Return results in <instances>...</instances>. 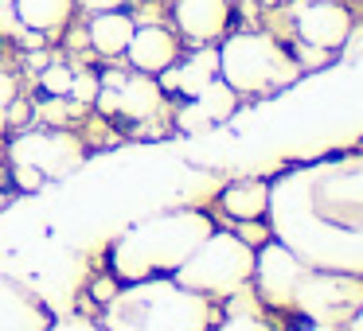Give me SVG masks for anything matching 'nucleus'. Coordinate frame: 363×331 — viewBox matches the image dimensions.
Returning a JSON list of instances; mask_svg holds the SVG:
<instances>
[{
	"instance_id": "1",
	"label": "nucleus",
	"mask_w": 363,
	"mask_h": 331,
	"mask_svg": "<svg viewBox=\"0 0 363 331\" xmlns=\"http://www.w3.org/2000/svg\"><path fill=\"white\" fill-rule=\"evenodd\" d=\"M211 219L199 211H172L125 230L113 245V273L121 281H149V277H172L188 261V253L211 234Z\"/></svg>"
},
{
	"instance_id": "2",
	"label": "nucleus",
	"mask_w": 363,
	"mask_h": 331,
	"mask_svg": "<svg viewBox=\"0 0 363 331\" xmlns=\"http://www.w3.org/2000/svg\"><path fill=\"white\" fill-rule=\"evenodd\" d=\"M106 331H207L211 300L176 284L172 277L129 281L106 304Z\"/></svg>"
},
{
	"instance_id": "3",
	"label": "nucleus",
	"mask_w": 363,
	"mask_h": 331,
	"mask_svg": "<svg viewBox=\"0 0 363 331\" xmlns=\"http://www.w3.org/2000/svg\"><path fill=\"white\" fill-rule=\"evenodd\" d=\"M254 277V245H246L238 234H207L188 253L180 269L172 273L176 284L199 292V296H235Z\"/></svg>"
},
{
	"instance_id": "4",
	"label": "nucleus",
	"mask_w": 363,
	"mask_h": 331,
	"mask_svg": "<svg viewBox=\"0 0 363 331\" xmlns=\"http://www.w3.org/2000/svg\"><path fill=\"white\" fill-rule=\"evenodd\" d=\"M219 79L235 94H269L297 79V63L269 35H235L219 47Z\"/></svg>"
},
{
	"instance_id": "5",
	"label": "nucleus",
	"mask_w": 363,
	"mask_h": 331,
	"mask_svg": "<svg viewBox=\"0 0 363 331\" xmlns=\"http://www.w3.org/2000/svg\"><path fill=\"white\" fill-rule=\"evenodd\" d=\"M293 308L332 327L340 320H352L363 308V284L332 273H305L297 284V296H293Z\"/></svg>"
},
{
	"instance_id": "6",
	"label": "nucleus",
	"mask_w": 363,
	"mask_h": 331,
	"mask_svg": "<svg viewBox=\"0 0 363 331\" xmlns=\"http://www.w3.org/2000/svg\"><path fill=\"white\" fill-rule=\"evenodd\" d=\"M305 261L297 257L293 250L269 242L266 250L254 257V277H258V292L266 304L274 308H293V296H297V284L305 277Z\"/></svg>"
},
{
	"instance_id": "7",
	"label": "nucleus",
	"mask_w": 363,
	"mask_h": 331,
	"mask_svg": "<svg viewBox=\"0 0 363 331\" xmlns=\"http://www.w3.org/2000/svg\"><path fill=\"white\" fill-rule=\"evenodd\" d=\"M79 160H82L79 141H71L63 133H28L12 144V164H28L40 175H51V180L63 175L67 168H74Z\"/></svg>"
},
{
	"instance_id": "8",
	"label": "nucleus",
	"mask_w": 363,
	"mask_h": 331,
	"mask_svg": "<svg viewBox=\"0 0 363 331\" xmlns=\"http://www.w3.org/2000/svg\"><path fill=\"white\" fill-rule=\"evenodd\" d=\"M94 102L102 105V113H121L129 121H145L160 110V82H152L145 71H137V74H125L121 86H113V90L98 86Z\"/></svg>"
},
{
	"instance_id": "9",
	"label": "nucleus",
	"mask_w": 363,
	"mask_h": 331,
	"mask_svg": "<svg viewBox=\"0 0 363 331\" xmlns=\"http://www.w3.org/2000/svg\"><path fill=\"white\" fill-rule=\"evenodd\" d=\"M301 28V40L308 47H320V51H332V47H344L347 32H352V16H347L340 4L332 0H320V4H308L297 20Z\"/></svg>"
},
{
	"instance_id": "10",
	"label": "nucleus",
	"mask_w": 363,
	"mask_h": 331,
	"mask_svg": "<svg viewBox=\"0 0 363 331\" xmlns=\"http://www.w3.org/2000/svg\"><path fill=\"white\" fill-rule=\"evenodd\" d=\"M125 55L137 71L145 74H160L164 66H176V40L164 32V28H137L133 40L125 43Z\"/></svg>"
},
{
	"instance_id": "11",
	"label": "nucleus",
	"mask_w": 363,
	"mask_h": 331,
	"mask_svg": "<svg viewBox=\"0 0 363 331\" xmlns=\"http://www.w3.org/2000/svg\"><path fill=\"white\" fill-rule=\"evenodd\" d=\"M176 24L191 40H215L227 28V0H180L176 4Z\"/></svg>"
},
{
	"instance_id": "12",
	"label": "nucleus",
	"mask_w": 363,
	"mask_h": 331,
	"mask_svg": "<svg viewBox=\"0 0 363 331\" xmlns=\"http://www.w3.org/2000/svg\"><path fill=\"white\" fill-rule=\"evenodd\" d=\"M43 327H48V312L32 296H24L16 284L0 277V331H43Z\"/></svg>"
},
{
	"instance_id": "13",
	"label": "nucleus",
	"mask_w": 363,
	"mask_h": 331,
	"mask_svg": "<svg viewBox=\"0 0 363 331\" xmlns=\"http://www.w3.org/2000/svg\"><path fill=\"white\" fill-rule=\"evenodd\" d=\"M269 183H262V180H242V183H230L227 191H223V211L230 214V219H238V222H254V219H262V214L269 211Z\"/></svg>"
},
{
	"instance_id": "14",
	"label": "nucleus",
	"mask_w": 363,
	"mask_h": 331,
	"mask_svg": "<svg viewBox=\"0 0 363 331\" xmlns=\"http://www.w3.org/2000/svg\"><path fill=\"white\" fill-rule=\"evenodd\" d=\"M164 86L168 90H180V94H188V98H196L199 90L207 86V82L219 74V51H199L196 59H188V63L180 66V71H172V66H164Z\"/></svg>"
},
{
	"instance_id": "15",
	"label": "nucleus",
	"mask_w": 363,
	"mask_h": 331,
	"mask_svg": "<svg viewBox=\"0 0 363 331\" xmlns=\"http://www.w3.org/2000/svg\"><path fill=\"white\" fill-rule=\"evenodd\" d=\"M133 20L125 16V12H94V20H90V43H94V51H102V55H121L125 51V43L133 40Z\"/></svg>"
},
{
	"instance_id": "16",
	"label": "nucleus",
	"mask_w": 363,
	"mask_h": 331,
	"mask_svg": "<svg viewBox=\"0 0 363 331\" xmlns=\"http://www.w3.org/2000/svg\"><path fill=\"white\" fill-rule=\"evenodd\" d=\"M74 0H16V20L32 32H55L67 24Z\"/></svg>"
},
{
	"instance_id": "17",
	"label": "nucleus",
	"mask_w": 363,
	"mask_h": 331,
	"mask_svg": "<svg viewBox=\"0 0 363 331\" xmlns=\"http://www.w3.org/2000/svg\"><path fill=\"white\" fill-rule=\"evenodd\" d=\"M191 102L207 113V121H223V117H230V113H235V90H230L223 79H211L196 98H191Z\"/></svg>"
},
{
	"instance_id": "18",
	"label": "nucleus",
	"mask_w": 363,
	"mask_h": 331,
	"mask_svg": "<svg viewBox=\"0 0 363 331\" xmlns=\"http://www.w3.org/2000/svg\"><path fill=\"white\" fill-rule=\"evenodd\" d=\"M219 331H274V327H269V323L262 320V315L242 312V308H238V312H230L227 320L219 323Z\"/></svg>"
},
{
	"instance_id": "19",
	"label": "nucleus",
	"mask_w": 363,
	"mask_h": 331,
	"mask_svg": "<svg viewBox=\"0 0 363 331\" xmlns=\"http://www.w3.org/2000/svg\"><path fill=\"white\" fill-rule=\"evenodd\" d=\"M71 79H74V74L67 71V66H48V71L40 74V86L48 90L51 98H67V90H71Z\"/></svg>"
},
{
	"instance_id": "20",
	"label": "nucleus",
	"mask_w": 363,
	"mask_h": 331,
	"mask_svg": "<svg viewBox=\"0 0 363 331\" xmlns=\"http://www.w3.org/2000/svg\"><path fill=\"white\" fill-rule=\"evenodd\" d=\"M67 94H71L74 102H94V98H98V79H94V74H74Z\"/></svg>"
},
{
	"instance_id": "21",
	"label": "nucleus",
	"mask_w": 363,
	"mask_h": 331,
	"mask_svg": "<svg viewBox=\"0 0 363 331\" xmlns=\"http://www.w3.org/2000/svg\"><path fill=\"white\" fill-rule=\"evenodd\" d=\"M207 125H211V121H207V113L199 110L196 102H188L180 110V129H188V133H191V129H207Z\"/></svg>"
},
{
	"instance_id": "22",
	"label": "nucleus",
	"mask_w": 363,
	"mask_h": 331,
	"mask_svg": "<svg viewBox=\"0 0 363 331\" xmlns=\"http://www.w3.org/2000/svg\"><path fill=\"white\" fill-rule=\"evenodd\" d=\"M16 183H20L24 191H35V187L43 183V175L35 172V168H28V164H16Z\"/></svg>"
},
{
	"instance_id": "23",
	"label": "nucleus",
	"mask_w": 363,
	"mask_h": 331,
	"mask_svg": "<svg viewBox=\"0 0 363 331\" xmlns=\"http://www.w3.org/2000/svg\"><path fill=\"white\" fill-rule=\"evenodd\" d=\"M43 331H106V327H98V323H90V320H59Z\"/></svg>"
},
{
	"instance_id": "24",
	"label": "nucleus",
	"mask_w": 363,
	"mask_h": 331,
	"mask_svg": "<svg viewBox=\"0 0 363 331\" xmlns=\"http://www.w3.org/2000/svg\"><path fill=\"white\" fill-rule=\"evenodd\" d=\"M79 4L90 12H113V8H121V4H129V0H79Z\"/></svg>"
},
{
	"instance_id": "25",
	"label": "nucleus",
	"mask_w": 363,
	"mask_h": 331,
	"mask_svg": "<svg viewBox=\"0 0 363 331\" xmlns=\"http://www.w3.org/2000/svg\"><path fill=\"white\" fill-rule=\"evenodd\" d=\"M12 98H16V82H12L9 74H0V105H9Z\"/></svg>"
},
{
	"instance_id": "26",
	"label": "nucleus",
	"mask_w": 363,
	"mask_h": 331,
	"mask_svg": "<svg viewBox=\"0 0 363 331\" xmlns=\"http://www.w3.org/2000/svg\"><path fill=\"white\" fill-rule=\"evenodd\" d=\"M12 20H16L12 12H4V8H0V32H12Z\"/></svg>"
},
{
	"instance_id": "27",
	"label": "nucleus",
	"mask_w": 363,
	"mask_h": 331,
	"mask_svg": "<svg viewBox=\"0 0 363 331\" xmlns=\"http://www.w3.org/2000/svg\"><path fill=\"white\" fill-rule=\"evenodd\" d=\"M347 331H363V308L352 315V327H347Z\"/></svg>"
},
{
	"instance_id": "28",
	"label": "nucleus",
	"mask_w": 363,
	"mask_h": 331,
	"mask_svg": "<svg viewBox=\"0 0 363 331\" xmlns=\"http://www.w3.org/2000/svg\"><path fill=\"white\" fill-rule=\"evenodd\" d=\"M0 129H9V113H4V105H0Z\"/></svg>"
},
{
	"instance_id": "29",
	"label": "nucleus",
	"mask_w": 363,
	"mask_h": 331,
	"mask_svg": "<svg viewBox=\"0 0 363 331\" xmlns=\"http://www.w3.org/2000/svg\"><path fill=\"white\" fill-rule=\"evenodd\" d=\"M308 331H336V327H328V323H316V327H308Z\"/></svg>"
},
{
	"instance_id": "30",
	"label": "nucleus",
	"mask_w": 363,
	"mask_h": 331,
	"mask_svg": "<svg viewBox=\"0 0 363 331\" xmlns=\"http://www.w3.org/2000/svg\"><path fill=\"white\" fill-rule=\"evenodd\" d=\"M0 207H4V195H0Z\"/></svg>"
}]
</instances>
